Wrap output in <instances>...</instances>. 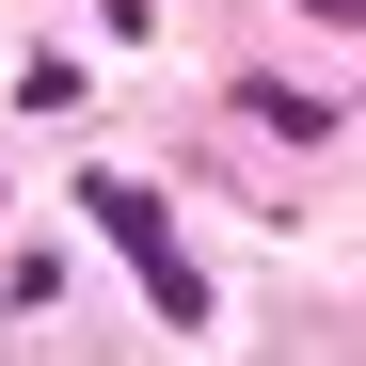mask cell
I'll use <instances>...</instances> for the list:
<instances>
[{"label": "cell", "instance_id": "cell-1", "mask_svg": "<svg viewBox=\"0 0 366 366\" xmlns=\"http://www.w3.org/2000/svg\"><path fill=\"white\" fill-rule=\"evenodd\" d=\"M80 223L112 239V255H128V287L159 302L175 335H207V271L175 255V223H159V192H144V175H80Z\"/></svg>", "mask_w": 366, "mask_h": 366}, {"label": "cell", "instance_id": "cell-2", "mask_svg": "<svg viewBox=\"0 0 366 366\" xmlns=\"http://www.w3.org/2000/svg\"><path fill=\"white\" fill-rule=\"evenodd\" d=\"M319 16H335V32H366V0H319Z\"/></svg>", "mask_w": 366, "mask_h": 366}]
</instances>
